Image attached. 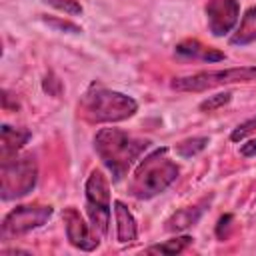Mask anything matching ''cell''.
<instances>
[{
	"instance_id": "cell-23",
	"label": "cell",
	"mask_w": 256,
	"mask_h": 256,
	"mask_svg": "<svg viewBox=\"0 0 256 256\" xmlns=\"http://www.w3.org/2000/svg\"><path fill=\"white\" fill-rule=\"evenodd\" d=\"M240 152H242V156H254L256 154V138H252L246 144H242L240 146Z\"/></svg>"
},
{
	"instance_id": "cell-12",
	"label": "cell",
	"mask_w": 256,
	"mask_h": 256,
	"mask_svg": "<svg viewBox=\"0 0 256 256\" xmlns=\"http://www.w3.org/2000/svg\"><path fill=\"white\" fill-rule=\"evenodd\" d=\"M114 220H116V238L120 244H128L134 242L138 236V226L136 220L132 216V212L128 210V206L120 200H114Z\"/></svg>"
},
{
	"instance_id": "cell-11",
	"label": "cell",
	"mask_w": 256,
	"mask_h": 256,
	"mask_svg": "<svg viewBox=\"0 0 256 256\" xmlns=\"http://www.w3.org/2000/svg\"><path fill=\"white\" fill-rule=\"evenodd\" d=\"M30 138H32L30 130H26V128H14V126L4 124L2 130H0V158L2 160H8V158L16 156V152Z\"/></svg>"
},
{
	"instance_id": "cell-3",
	"label": "cell",
	"mask_w": 256,
	"mask_h": 256,
	"mask_svg": "<svg viewBox=\"0 0 256 256\" xmlns=\"http://www.w3.org/2000/svg\"><path fill=\"white\" fill-rule=\"evenodd\" d=\"M136 110H138V102L132 96L104 88L100 84H92L78 104L80 116L94 124L122 122L134 116Z\"/></svg>"
},
{
	"instance_id": "cell-17",
	"label": "cell",
	"mask_w": 256,
	"mask_h": 256,
	"mask_svg": "<svg viewBox=\"0 0 256 256\" xmlns=\"http://www.w3.org/2000/svg\"><path fill=\"white\" fill-rule=\"evenodd\" d=\"M232 100V92H218V94H214V96H208L206 100H202L200 102V110L202 112H214V110H218V108H222L224 104H228Z\"/></svg>"
},
{
	"instance_id": "cell-19",
	"label": "cell",
	"mask_w": 256,
	"mask_h": 256,
	"mask_svg": "<svg viewBox=\"0 0 256 256\" xmlns=\"http://www.w3.org/2000/svg\"><path fill=\"white\" fill-rule=\"evenodd\" d=\"M42 20H44L48 26H52L54 30H58V32H68V34H80V32H82L80 26H76V24H72V22H68V20L50 18V16H44Z\"/></svg>"
},
{
	"instance_id": "cell-16",
	"label": "cell",
	"mask_w": 256,
	"mask_h": 256,
	"mask_svg": "<svg viewBox=\"0 0 256 256\" xmlns=\"http://www.w3.org/2000/svg\"><path fill=\"white\" fill-rule=\"evenodd\" d=\"M192 240H194L192 236H178V238H172V240L154 244V246L146 248V252H156V254H178V252H182L188 244H192Z\"/></svg>"
},
{
	"instance_id": "cell-5",
	"label": "cell",
	"mask_w": 256,
	"mask_h": 256,
	"mask_svg": "<svg viewBox=\"0 0 256 256\" xmlns=\"http://www.w3.org/2000/svg\"><path fill=\"white\" fill-rule=\"evenodd\" d=\"M254 80H256V66H238V68L210 70V72H198V74L174 78L170 86L178 92H202L226 84L254 82Z\"/></svg>"
},
{
	"instance_id": "cell-2",
	"label": "cell",
	"mask_w": 256,
	"mask_h": 256,
	"mask_svg": "<svg viewBox=\"0 0 256 256\" xmlns=\"http://www.w3.org/2000/svg\"><path fill=\"white\" fill-rule=\"evenodd\" d=\"M168 148H156L148 156L140 160L136 166L132 180L128 184V192L138 200H150L162 194L172 182H176L180 168L168 156Z\"/></svg>"
},
{
	"instance_id": "cell-6",
	"label": "cell",
	"mask_w": 256,
	"mask_h": 256,
	"mask_svg": "<svg viewBox=\"0 0 256 256\" xmlns=\"http://www.w3.org/2000/svg\"><path fill=\"white\" fill-rule=\"evenodd\" d=\"M86 212L92 228L106 236L110 224V180L100 168L92 170L86 180Z\"/></svg>"
},
{
	"instance_id": "cell-1",
	"label": "cell",
	"mask_w": 256,
	"mask_h": 256,
	"mask_svg": "<svg viewBox=\"0 0 256 256\" xmlns=\"http://www.w3.org/2000/svg\"><path fill=\"white\" fill-rule=\"evenodd\" d=\"M150 144L148 138L132 136L120 128H102L94 136V150L110 170L112 182H120Z\"/></svg>"
},
{
	"instance_id": "cell-9",
	"label": "cell",
	"mask_w": 256,
	"mask_h": 256,
	"mask_svg": "<svg viewBox=\"0 0 256 256\" xmlns=\"http://www.w3.org/2000/svg\"><path fill=\"white\" fill-rule=\"evenodd\" d=\"M62 220H64L66 236L74 248L84 250V252H92L98 248L100 240H98V234H94L96 230L84 222V218L80 216L76 208H66L62 212Z\"/></svg>"
},
{
	"instance_id": "cell-20",
	"label": "cell",
	"mask_w": 256,
	"mask_h": 256,
	"mask_svg": "<svg viewBox=\"0 0 256 256\" xmlns=\"http://www.w3.org/2000/svg\"><path fill=\"white\" fill-rule=\"evenodd\" d=\"M256 130V116H252V118H248L246 122H242L240 126H236L234 130H232V134H230V140H234V142H238V140H242V138H246L250 132H254Z\"/></svg>"
},
{
	"instance_id": "cell-15",
	"label": "cell",
	"mask_w": 256,
	"mask_h": 256,
	"mask_svg": "<svg viewBox=\"0 0 256 256\" xmlns=\"http://www.w3.org/2000/svg\"><path fill=\"white\" fill-rule=\"evenodd\" d=\"M208 138L206 136H192V138H186V140H182V142H178L176 146H174V150H176V154L180 156V158H192V156H196V154H200L206 146H208Z\"/></svg>"
},
{
	"instance_id": "cell-4",
	"label": "cell",
	"mask_w": 256,
	"mask_h": 256,
	"mask_svg": "<svg viewBox=\"0 0 256 256\" xmlns=\"http://www.w3.org/2000/svg\"><path fill=\"white\" fill-rule=\"evenodd\" d=\"M38 178V164L34 156H12L0 166V196L2 200H16L34 190Z\"/></svg>"
},
{
	"instance_id": "cell-18",
	"label": "cell",
	"mask_w": 256,
	"mask_h": 256,
	"mask_svg": "<svg viewBox=\"0 0 256 256\" xmlns=\"http://www.w3.org/2000/svg\"><path fill=\"white\" fill-rule=\"evenodd\" d=\"M44 4L64 12V14H70V16H80L82 14V4L78 0H42Z\"/></svg>"
},
{
	"instance_id": "cell-21",
	"label": "cell",
	"mask_w": 256,
	"mask_h": 256,
	"mask_svg": "<svg viewBox=\"0 0 256 256\" xmlns=\"http://www.w3.org/2000/svg\"><path fill=\"white\" fill-rule=\"evenodd\" d=\"M42 88H44V92H48L50 96H60V94H62V82H60L54 74H48V76L44 78Z\"/></svg>"
},
{
	"instance_id": "cell-14",
	"label": "cell",
	"mask_w": 256,
	"mask_h": 256,
	"mask_svg": "<svg viewBox=\"0 0 256 256\" xmlns=\"http://www.w3.org/2000/svg\"><path fill=\"white\" fill-rule=\"evenodd\" d=\"M252 42H256V6L246 10V14L240 20L238 30L230 38L232 46H246V44H252Z\"/></svg>"
},
{
	"instance_id": "cell-10",
	"label": "cell",
	"mask_w": 256,
	"mask_h": 256,
	"mask_svg": "<svg viewBox=\"0 0 256 256\" xmlns=\"http://www.w3.org/2000/svg\"><path fill=\"white\" fill-rule=\"evenodd\" d=\"M210 202H212V196L202 198V200H200L198 204H194V206H188V208H184V210L174 212V214L166 220V230H168V232H180V230H186V228L194 226V224L202 218V214L206 212V208L210 206Z\"/></svg>"
},
{
	"instance_id": "cell-22",
	"label": "cell",
	"mask_w": 256,
	"mask_h": 256,
	"mask_svg": "<svg viewBox=\"0 0 256 256\" xmlns=\"http://www.w3.org/2000/svg\"><path fill=\"white\" fill-rule=\"evenodd\" d=\"M234 220V216L232 214H224L220 220H218V226H216V236L220 238V240H224L226 236H228V228H230V222Z\"/></svg>"
},
{
	"instance_id": "cell-8",
	"label": "cell",
	"mask_w": 256,
	"mask_h": 256,
	"mask_svg": "<svg viewBox=\"0 0 256 256\" xmlns=\"http://www.w3.org/2000/svg\"><path fill=\"white\" fill-rule=\"evenodd\" d=\"M204 12L208 20V30L212 32V36L220 38L232 32V28L238 24L240 4L238 0H208Z\"/></svg>"
},
{
	"instance_id": "cell-7",
	"label": "cell",
	"mask_w": 256,
	"mask_h": 256,
	"mask_svg": "<svg viewBox=\"0 0 256 256\" xmlns=\"http://www.w3.org/2000/svg\"><path fill=\"white\" fill-rule=\"evenodd\" d=\"M52 212H54L52 206H18L4 216L0 238L8 240L12 236L28 234V232L44 226L50 220Z\"/></svg>"
},
{
	"instance_id": "cell-13",
	"label": "cell",
	"mask_w": 256,
	"mask_h": 256,
	"mask_svg": "<svg viewBox=\"0 0 256 256\" xmlns=\"http://www.w3.org/2000/svg\"><path fill=\"white\" fill-rule=\"evenodd\" d=\"M176 54L180 56H188V58H200L204 62H220L224 60V52L216 50V48H208L204 44H200L198 40H184L176 46Z\"/></svg>"
}]
</instances>
